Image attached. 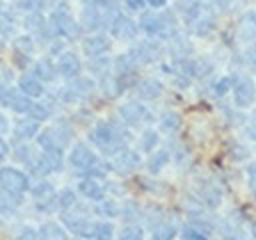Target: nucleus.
Masks as SVG:
<instances>
[{
  "label": "nucleus",
  "instance_id": "9d476101",
  "mask_svg": "<svg viewBox=\"0 0 256 240\" xmlns=\"http://www.w3.org/2000/svg\"><path fill=\"white\" fill-rule=\"evenodd\" d=\"M128 54L136 64H150V62H156L162 56V50L156 42H140Z\"/></svg>",
  "mask_w": 256,
  "mask_h": 240
},
{
  "label": "nucleus",
  "instance_id": "6ab92c4d",
  "mask_svg": "<svg viewBox=\"0 0 256 240\" xmlns=\"http://www.w3.org/2000/svg\"><path fill=\"white\" fill-rule=\"evenodd\" d=\"M238 36L244 42H254L256 40V12H246L240 18L238 24Z\"/></svg>",
  "mask_w": 256,
  "mask_h": 240
},
{
  "label": "nucleus",
  "instance_id": "f257e3e1",
  "mask_svg": "<svg viewBox=\"0 0 256 240\" xmlns=\"http://www.w3.org/2000/svg\"><path fill=\"white\" fill-rule=\"evenodd\" d=\"M90 140L108 156L116 154L118 150H122L126 146V134L118 126H114L112 122H106V120L98 122L90 130Z\"/></svg>",
  "mask_w": 256,
  "mask_h": 240
},
{
  "label": "nucleus",
  "instance_id": "a19ab883",
  "mask_svg": "<svg viewBox=\"0 0 256 240\" xmlns=\"http://www.w3.org/2000/svg\"><path fill=\"white\" fill-rule=\"evenodd\" d=\"M98 212L100 214H104V216H118L120 214V210H118V206L114 204V202H102L100 206H98Z\"/></svg>",
  "mask_w": 256,
  "mask_h": 240
},
{
  "label": "nucleus",
  "instance_id": "1a4fd4ad",
  "mask_svg": "<svg viewBox=\"0 0 256 240\" xmlns=\"http://www.w3.org/2000/svg\"><path fill=\"white\" fill-rule=\"evenodd\" d=\"M120 118L128 124V126H138L150 120V112L140 104V102H126L120 106Z\"/></svg>",
  "mask_w": 256,
  "mask_h": 240
},
{
  "label": "nucleus",
  "instance_id": "39448f33",
  "mask_svg": "<svg viewBox=\"0 0 256 240\" xmlns=\"http://www.w3.org/2000/svg\"><path fill=\"white\" fill-rule=\"evenodd\" d=\"M68 160H70V164H72L76 170H80V172H84V174H90V170L100 162L98 156H96L86 144H76V146L72 148Z\"/></svg>",
  "mask_w": 256,
  "mask_h": 240
},
{
  "label": "nucleus",
  "instance_id": "a878e982",
  "mask_svg": "<svg viewBox=\"0 0 256 240\" xmlns=\"http://www.w3.org/2000/svg\"><path fill=\"white\" fill-rule=\"evenodd\" d=\"M38 236L44 240H62L66 238V232L58 224H42V228L38 230Z\"/></svg>",
  "mask_w": 256,
  "mask_h": 240
},
{
  "label": "nucleus",
  "instance_id": "37998d69",
  "mask_svg": "<svg viewBox=\"0 0 256 240\" xmlns=\"http://www.w3.org/2000/svg\"><path fill=\"white\" fill-rule=\"evenodd\" d=\"M244 62H246L248 66L256 68V46H254V48H248V50L244 52Z\"/></svg>",
  "mask_w": 256,
  "mask_h": 240
},
{
  "label": "nucleus",
  "instance_id": "b1692460",
  "mask_svg": "<svg viewBox=\"0 0 256 240\" xmlns=\"http://www.w3.org/2000/svg\"><path fill=\"white\" fill-rule=\"evenodd\" d=\"M82 28L88 30V32H94V30L102 28L100 16L92 6H84V10H82Z\"/></svg>",
  "mask_w": 256,
  "mask_h": 240
},
{
  "label": "nucleus",
  "instance_id": "4c0bfd02",
  "mask_svg": "<svg viewBox=\"0 0 256 240\" xmlns=\"http://www.w3.org/2000/svg\"><path fill=\"white\" fill-rule=\"evenodd\" d=\"M176 234V228L172 226V224H160V228H156L154 230V238L156 240H168V238H172Z\"/></svg>",
  "mask_w": 256,
  "mask_h": 240
},
{
  "label": "nucleus",
  "instance_id": "79ce46f5",
  "mask_svg": "<svg viewBox=\"0 0 256 240\" xmlns=\"http://www.w3.org/2000/svg\"><path fill=\"white\" fill-rule=\"evenodd\" d=\"M248 186H250L252 196L256 198V164H250L248 166Z\"/></svg>",
  "mask_w": 256,
  "mask_h": 240
},
{
  "label": "nucleus",
  "instance_id": "a211bd4d",
  "mask_svg": "<svg viewBox=\"0 0 256 240\" xmlns=\"http://www.w3.org/2000/svg\"><path fill=\"white\" fill-rule=\"evenodd\" d=\"M78 192L88 200H102L104 198V186L96 178H84L78 182Z\"/></svg>",
  "mask_w": 256,
  "mask_h": 240
},
{
  "label": "nucleus",
  "instance_id": "7c9ffc66",
  "mask_svg": "<svg viewBox=\"0 0 256 240\" xmlns=\"http://www.w3.org/2000/svg\"><path fill=\"white\" fill-rule=\"evenodd\" d=\"M202 194V198H204V202L208 204V206H218L220 204V200H222V194H220V190L216 188V186H212V184H208V186H204V190L200 192Z\"/></svg>",
  "mask_w": 256,
  "mask_h": 240
},
{
  "label": "nucleus",
  "instance_id": "cd10ccee",
  "mask_svg": "<svg viewBox=\"0 0 256 240\" xmlns=\"http://www.w3.org/2000/svg\"><path fill=\"white\" fill-rule=\"evenodd\" d=\"M168 160H170V154H168L166 150H158V152L148 160V170H150L152 174H158V172L166 166Z\"/></svg>",
  "mask_w": 256,
  "mask_h": 240
},
{
  "label": "nucleus",
  "instance_id": "9b49d317",
  "mask_svg": "<svg viewBox=\"0 0 256 240\" xmlns=\"http://www.w3.org/2000/svg\"><path fill=\"white\" fill-rule=\"evenodd\" d=\"M232 88H234V102H236V106L246 108V106H250L256 100V86H254V82L250 78L236 80L232 84Z\"/></svg>",
  "mask_w": 256,
  "mask_h": 240
},
{
  "label": "nucleus",
  "instance_id": "ddd939ff",
  "mask_svg": "<svg viewBox=\"0 0 256 240\" xmlns=\"http://www.w3.org/2000/svg\"><path fill=\"white\" fill-rule=\"evenodd\" d=\"M0 104H4V106H8V108H12L14 112H28L30 110V106H32V102H30V98L22 92H16V90H10V88H6V90H0Z\"/></svg>",
  "mask_w": 256,
  "mask_h": 240
},
{
  "label": "nucleus",
  "instance_id": "58836bf2",
  "mask_svg": "<svg viewBox=\"0 0 256 240\" xmlns=\"http://www.w3.org/2000/svg\"><path fill=\"white\" fill-rule=\"evenodd\" d=\"M232 84H234V80L232 78H220V80H216V84H214V92H216V96H224L230 88H232Z\"/></svg>",
  "mask_w": 256,
  "mask_h": 240
},
{
  "label": "nucleus",
  "instance_id": "dca6fc26",
  "mask_svg": "<svg viewBox=\"0 0 256 240\" xmlns=\"http://www.w3.org/2000/svg\"><path fill=\"white\" fill-rule=\"evenodd\" d=\"M82 48H84V54L94 58V56H102L110 50V38L104 36V34H92L88 38H84L82 42Z\"/></svg>",
  "mask_w": 256,
  "mask_h": 240
},
{
  "label": "nucleus",
  "instance_id": "4468645a",
  "mask_svg": "<svg viewBox=\"0 0 256 240\" xmlns=\"http://www.w3.org/2000/svg\"><path fill=\"white\" fill-rule=\"evenodd\" d=\"M92 88H94V82H92L90 78H78V80L70 82L68 86H64V88L60 90V98H62L64 102H74V100L82 98L86 92H90Z\"/></svg>",
  "mask_w": 256,
  "mask_h": 240
},
{
  "label": "nucleus",
  "instance_id": "393cba45",
  "mask_svg": "<svg viewBox=\"0 0 256 240\" xmlns=\"http://www.w3.org/2000/svg\"><path fill=\"white\" fill-rule=\"evenodd\" d=\"M32 196H34L38 202H50L52 196H54V186H52L50 182L42 180V182H38V184L32 188Z\"/></svg>",
  "mask_w": 256,
  "mask_h": 240
},
{
  "label": "nucleus",
  "instance_id": "a18cd8bd",
  "mask_svg": "<svg viewBox=\"0 0 256 240\" xmlns=\"http://www.w3.org/2000/svg\"><path fill=\"white\" fill-rule=\"evenodd\" d=\"M146 4H150V6H154V8H162V6L166 4V0H146Z\"/></svg>",
  "mask_w": 256,
  "mask_h": 240
},
{
  "label": "nucleus",
  "instance_id": "f03ea898",
  "mask_svg": "<svg viewBox=\"0 0 256 240\" xmlns=\"http://www.w3.org/2000/svg\"><path fill=\"white\" fill-rule=\"evenodd\" d=\"M184 18H186L188 26L192 28V32L198 34V36H206L214 30V16L208 10V6L200 0H190L186 4Z\"/></svg>",
  "mask_w": 256,
  "mask_h": 240
},
{
  "label": "nucleus",
  "instance_id": "c03bdc74",
  "mask_svg": "<svg viewBox=\"0 0 256 240\" xmlns=\"http://www.w3.org/2000/svg\"><path fill=\"white\" fill-rule=\"evenodd\" d=\"M124 2H126V6L132 8V10H140V8H144V4H146V0H124Z\"/></svg>",
  "mask_w": 256,
  "mask_h": 240
},
{
  "label": "nucleus",
  "instance_id": "6e6552de",
  "mask_svg": "<svg viewBox=\"0 0 256 240\" xmlns=\"http://www.w3.org/2000/svg\"><path fill=\"white\" fill-rule=\"evenodd\" d=\"M70 140V132L68 130H62V126H56V128H48L44 130L40 136H38V144L44 148V150H60L62 152V146Z\"/></svg>",
  "mask_w": 256,
  "mask_h": 240
},
{
  "label": "nucleus",
  "instance_id": "412c9836",
  "mask_svg": "<svg viewBox=\"0 0 256 240\" xmlns=\"http://www.w3.org/2000/svg\"><path fill=\"white\" fill-rule=\"evenodd\" d=\"M20 92H24L28 98H40L44 94V86L36 76H22L20 78Z\"/></svg>",
  "mask_w": 256,
  "mask_h": 240
},
{
  "label": "nucleus",
  "instance_id": "f8f14e48",
  "mask_svg": "<svg viewBox=\"0 0 256 240\" xmlns=\"http://www.w3.org/2000/svg\"><path fill=\"white\" fill-rule=\"evenodd\" d=\"M108 28H110L112 36L118 38V40H132V38L136 36V32H138L134 20H130V18L124 16V14H118V16L110 22Z\"/></svg>",
  "mask_w": 256,
  "mask_h": 240
},
{
  "label": "nucleus",
  "instance_id": "c9c22d12",
  "mask_svg": "<svg viewBox=\"0 0 256 240\" xmlns=\"http://www.w3.org/2000/svg\"><path fill=\"white\" fill-rule=\"evenodd\" d=\"M142 236H144V232H142V228L136 226V224H128V226L120 232V238H122V240H138V238H142Z\"/></svg>",
  "mask_w": 256,
  "mask_h": 240
},
{
  "label": "nucleus",
  "instance_id": "f704fd0d",
  "mask_svg": "<svg viewBox=\"0 0 256 240\" xmlns=\"http://www.w3.org/2000/svg\"><path fill=\"white\" fill-rule=\"evenodd\" d=\"M16 22H14V16L10 12H4L0 8V34H10L14 30Z\"/></svg>",
  "mask_w": 256,
  "mask_h": 240
},
{
  "label": "nucleus",
  "instance_id": "0eeeda50",
  "mask_svg": "<svg viewBox=\"0 0 256 240\" xmlns=\"http://www.w3.org/2000/svg\"><path fill=\"white\" fill-rule=\"evenodd\" d=\"M138 166H140V156H138V152H134V150H130V148H126V146H124L122 150H118L116 154H112L110 168L116 170V172H120V174H130V172H134Z\"/></svg>",
  "mask_w": 256,
  "mask_h": 240
},
{
  "label": "nucleus",
  "instance_id": "49530a36",
  "mask_svg": "<svg viewBox=\"0 0 256 240\" xmlns=\"http://www.w3.org/2000/svg\"><path fill=\"white\" fill-rule=\"evenodd\" d=\"M216 6H220V8H228L230 4H232V0H212Z\"/></svg>",
  "mask_w": 256,
  "mask_h": 240
},
{
  "label": "nucleus",
  "instance_id": "ea45409f",
  "mask_svg": "<svg viewBox=\"0 0 256 240\" xmlns=\"http://www.w3.org/2000/svg\"><path fill=\"white\" fill-rule=\"evenodd\" d=\"M32 48H34V42H32L30 36H20V38H16V50H20V52H24V54H30Z\"/></svg>",
  "mask_w": 256,
  "mask_h": 240
},
{
  "label": "nucleus",
  "instance_id": "de8ad7c7",
  "mask_svg": "<svg viewBox=\"0 0 256 240\" xmlns=\"http://www.w3.org/2000/svg\"><path fill=\"white\" fill-rule=\"evenodd\" d=\"M8 128V120H6V116L0 112V132H4Z\"/></svg>",
  "mask_w": 256,
  "mask_h": 240
},
{
  "label": "nucleus",
  "instance_id": "603ef678",
  "mask_svg": "<svg viewBox=\"0 0 256 240\" xmlns=\"http://www.w3.org/2000/svg\"><path fill=\"white\" fill-rule=\"evenodd\" d=\"M0 46H2V40H0Z\"/></svg>",
  "mask_w": 256,
  "mask_h": 240
},
{
  "label": "nucleus",
  "instance_id": "f3484780",
  "mask_svg": "<svg viewBox=\"0 0 256 240\" xmlns=\"http://www.w3.org/2000/svg\"><path fill=\"white\" fill-rule=\"evenodd\" d=\"M56 70H58V74L64 76V78H74V76L80 72V58H78L74 52H64V54L58 58Z\"/></svg>",
  "mask_w": 256,
  "mask_h": 240
},
{
  "label": "nucleus",
  "instance_id": "c85d7f7f",
  "mask_svg": "<svg viewBox=\"0 0 256 240\" xmlns=\"http://www.w3.org/2000/svg\"><path fill=\"white\" fill-rule=\"evenodd\" d=\"M90 68H92V72H96L100 78H104V76H108V72H110V68H112V60H110V58H104V56H94Z\"/></svg>",
  "mask_w": 256,
  "mask_h": 240
},
{
  "label": "nucleus",
  "instance_id": "423d86ee",
  "mask_svg": "<svg viewBox=\"0 0 256 240\" xmlns=\"http://www.w3.org/2000/svg\"><path fill=\"white\" fill-rule=\"evenodd\" d=\"M50 24H52V28L56 30V34H60V36H64V38H76L78 32H80V28H78L76 20L70 16V12H68V10H62V8L56 10V12H52Z\"/></svg>",
  "mask_w": 256,
  "mask_h": 240
},
{
  "label": "nucleus",
  "instance_id": "4be33fe9",
  "mask_svg": "<svg viewBox=\"0 0 256 240\" xmlns=\"http://www.w3.org/2000/svg\"><path fill=\"white\" fill-rule=\"evenodd\" d=\"M38 132V120L36 118H24V120H18L16 128H14V136L20 138V140H26V138H32L36 136Z\"/></svg>",
  "mask_w": 256,
  "mask_h": 240
},
{
  "label": "nucleus",
  "instance_id": "c756f323",
  "mask_svg": "<svg viewBox=\"0 0 256 240\" xmlns=\"http://www.w3.org/2000/svg\"><path fill=\"white\" fill-rule=\"evenodd\" d=\"M200 226H202V224H198V222H194V224H186V228L182 230V238H186V240H190V238H194V240H202V238H206V236L210 234V230H202Z\"/></svg>",
  "mask_w": 256,
  "mask_h": 240
},
{
  "label": "nucleus",
  "instance_id": "3c124183",
  "mask_svg": "<svg viewBox=\"0 0 256 240\" xmlns=\"http://www.w3.org/2000/svg\"><path fill=\"white\" fill-rule=\"evenodd\" d=\"M254 122H256V112H254ZM252 138H256V132H252Z\"/></svg>",
  "mask_w": 256,
  "mask_h": 240
},
{
  "label": "nucleus",
  "instance_id": "09e8293b",
  "mask_svg": "<svg viewBox=\"0 0 256 240\" xmlns=\"http://www.w3.org/2000/svg\"><path fill=\"white\" fill-rule=\"evenodd\" d=\"M6 152H8V146H6V142L0 138V160L6 156Z\"/></svg>",
  "mask_w": 256,
  "mask_h": 240
},
{
  "label": "nucleus",
  "instance_id": "bb28decb",
  "mask_svg": "<svg viewBox=\"0 0 256 240\" xmlns=\"http://www.w3.org/2000/svg\"><path fill=\"white\" fill-rule=\"evenodd\" d=\"M178 128H180V116H178L176 112H168V114L162 116V120H160V132L172 134V132H176Z\"/></svg>",
  "mask_w": 256,
  "mask_h": 240
},
{
  "label": "nucleus",
  "instance_id": "2eb2a0df",
  "mask_svg": "<svg viewBox=\"0 0 256 240\" xmlns=\"http://www.w3.org/2000/svg\"><path fill=\"white\" fill-rule=\"evenodd\" d=\"M60 168H62V152L60 150H44L42 156H38L36 164H34V170L40 174L54 172Z\"/></svg>",
  "mask_w": 256,
  "mask_h": 240
},
{
  "label": "nucleus",
  "instance_id": "72a5a7b5",
  "mask_svg": "<svg viewBox=\"0 0 256 240\" xmlns=\"http://www.w3.org/2000/svg\"><path fill=\"white\" fill-rule=\"evenodd\" d=\"M24 24H26L28 30H42V28H44V16L34 10V12H30V14L26 16Z\"/></svg>",
  "mask_w": 256,
  "mask_h": 240
},
{
  "label": "nucleus",
  "instance_id": "20e7f679",
  "mask_svg": "<svg viewBox=\"0 0 256 240\" xmlns=\"http://www.w3.org/2000/svg\"><path fill=\"white\" fill-rule=\"evenodd\" d=\"M0 186L14 196H20L22 192L28 190V176L12 166H4L0 168Z\"/></svg>",
  "mask_w": 256,
  "mask_h": 240
},
{
  "label": "nucleus",
  "instance_id": "aec40b11",
  "mask_svg": "<svg viewBox=\"0 0 256 240\" xmlns=\"http://www.w3.org/2000/svg\"><path fill=\"white\" fill-rule=\"evenodd\" d=\"M136 92L140 98L144 100H154L160 96L162 92V84L158 80H152V78H146V80H140L138 86H136Z\"/></svg>",
  "mask_w": 256,
  "mask_h": 240
},
{
  "label": "nucleus",
  "instance_id": "5701e85b",
  "mask_svg": "<svg viewBox=\"0 0 256 240\" xmlns=\"http://www.w3.org/2000/svg\"><path fill=\"white\" fill-rule=\"evenodd\" d=\"M56 74H58L56 66H54L52 62H48V60H40V62H36V66H34V76H36L40 82H52V80L56 78Z\"/></svg>",
  "mask_w": 256,
  "mask_h": 240
},
{
  "label": "nucleus",
  "instance_id": "8fccbe9b",
  "mask_svg": "<svg viewBox=\"0 0 256 240\" xmlns=\"http://www.w3.org/2000/svg\"><path fill=\"white\" fill-rule=\"evenodd\" d=\"M252 234H254V236H256V222H254V224H252Z\"/></svg>",
  "mask_w": 256,
  "mask_h": 240
},
{
  "label": "nucleus",
  "instance_id": "2f4dec72",
  "mask_svg": "<svg viewBox=\"0 0 256 240\" xmlns=\"http://www.w3.org/2000/svg\"><path fill=\"white\" fill-rule=\"evenodd\" d=\"M56 202H58V206L60 208H72L74 204H76V194L70 190V188H64L62 192H58V198H56Z\"/></svg>",
  "mask_w": 256,
  "mask_h": 240
},
{
  "label": "nucleus",
  "instance_id": "e433bc0d",
  "mask_svg": "<svg viewBox=\"0 0 256 240\" xmlns=\"http://www.w3.org/2000/svg\"><path fill=\"white\" fill-rule=\"evenodd\" d=\"M28 114L40 122V120H46V118L50 116V108H48V106H44V104H34V102H32V106H30Z\"/></svg>",
  "mask_w": 256,
  "mask_h": 240
},
{
  "label": "nucleus",
  "instance_id": "473e14b6",
  "mask_svg": "<svg viewBox=\"0 0 256 240\" xmlns=\"http://www.w3.org/2000/svg\"><path fill=\"white\" fill-rule=\"evenodd\" d=\"M158 144V134L154 130H146L142 136H140V148L144 152H150L154 146Z\"/></svg>",
  "mask_w": 256,
  "mask_h": 240
},
{
  "label": "nucleus",
  "instance_id": "7ed1b4c3",
  "mask_svg": "<svg viewBox=\"0 0 256 240\" xmlns=\"http://www.w3.org/2000/svg\"><path fill=\"white\" fill-rule=\"evenodd\" d=\"M140 28L148 36H160V38H174L178 34L176 32V18L170 12H164V14L146 12V14H142Z\"/></svg>",
  "mask_w": 256,
  "mask_h": 240
}]
</instances>
